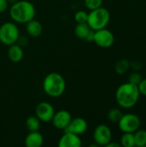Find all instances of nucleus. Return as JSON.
<instances>
[{
    "label": "nucleus",
    "mask_w": 146,
    "mask_h": 147,
    "mask_svg": "<svg viewBox=\"0 0 146 147\" xmlns=\"http://www.w3.org/2000/svg\"><path fill=\"white\" fill-rule=\"evenodd\" d=\"M20 35L19 28L14 22H7L0 26V42L5 46L16 43Z\"/></svg>",
    "instance_id": "39448f33"
},
{
    "label": "nucleus",
    "mask_w": 146,
    "mask_h": 147,
    "mask_svg": "<svg viewBox=\"0 0 146 147\" xmlns=\"http://www.w3.org/2000/svg\"><path fill=\"white\" fill-rule=\"evenodd\" d=\"M123 114L120 109H112L108 113V118L111 122L118 123L120 118L122 117Z\"/></svg>",
    "instance_id": "412c9836"
},
{
    "label": "nucleus",
    "mask_w": 146,
    "mask_h": 147,
    "mask_svg": "<svg viewBox=\"0 0 146 147\" xmlns=\"http://www.w3.org/2000/svg\"><path fill=\"white\" fill-rule=\"evenodd\" d=\"M94 35H95V31L94 30H90L89 31V33L88 34V35L86 36V38H85V40H86V41H94Z\"/></svg>",
    "instance_id": "c85d7f7f"
},
{
    "label": "nucleus",
    "mask_w": 146,
    "mask_h": 147,
    "mask_svg": "<svg viewBox=\"0 0 146 147\" xmlns=\"http://www.w3.org/2000/svg\"><path fill=\"white\" fill-rule=\"evenodd\" d=\"M120 144H118L116 142H112V140L106 146V147H120Z\"/></svg>",
    "instance_id": "c756f323"
},
{
    "label": "nucleus",
    "mask_w": 146,
    "mask_h": 147,
    "mask_svg": "<svg viewBox=\"0 0 146 147\" xmlns=\"http://www.w3.org/2000/svg\"><path fill=\"white\" fill-rule=\"evenodd\" d=\"M137 86L140 95L146 96V78H142L141 82Z\"/></svg>",
    "instance_id": "393cba45"
},
{
    "label": "nucleus",
    "mask_w": 146,
    "mask_h": 147,
    "mask_svg": "<svg viewBox=\"0 0 146 147\" xmlns=\"http://www.w3.org/2000/svg\"><path fill=\"white\" fill-rule=\"evenodd\" d=\"M71 119L72 116L69 111L61 109L54 113V115L52 119V123L55 128L65 131L71 122Z\"/></svg>",
    "instance_id": "9d476101"
},
{
    "label": "nucleus",
    "mask_w": 146,
    "mask_h": 147,
    "mask_svg": "<svg viewBox=\"0 0 146 147\" xmlns=\"http://www.w3.org/2000/svg\"><path fill=\"white\" fill-rule=\"evenodd\" d=\"M44 138L39 131L29 132L24 140L26 147H40L43 145Z\"/></svg>",
    "instance_id": "ddd939ff"
},
{
    "label": "nucleus",
    "mask_w": 146,
    "mask_h": 147,
    "mask_svg": "<svg viewBox=\"0 0 146 147\" xmlns=\"http://www.w3.org/2000/svg\"><path fill=\"white\" fill-rule=\"evenodd\" d=\"M9 4V3L8 0H0V14L5 12L8 9Z\"/></svg>",
    "instance_id": "cd10ccee"
},
{
    "label": "nucleus",
    "mask_w": 146,
    "mask_h": 147,
    "mask_svg": "<svg viewBox=\"0 0 146 147\" xmlns=\"http://www.w3.org/2000/svg\"><path fill=\"white\" fill-rule=\"evenodd\" d=\"M91 30L90 27L88 25L87 22L83 23H77V25L74 28V34L75 35L81 40H85L86 36Z\"/></svg>",
    "instance_id": "dca6fc26"
},
{
    "label": "nucleus",
    "mask_w": 146,
    "mask_h": 147,
    "mask_svg": "<svg viewBox=\"0 0 146 147\" xmlns=\"http://www.w3.org/2000/svg\"><path fill=\"white\" fill-rule=\"evenodd\" d=\"M88 129V122L86 121L85 119L82 117H76L72 118L71 122L69 123L68 127L65 131L73 133L77 135H82Z\"/></svg>",
    "instance_id": "f8f14e48"
},
{
    "label": "nucleus",
    "mask_w": 146,
    "mask_h": 147,
    "mask_svg": "<svg viewBox=\"0 0 146 147\" xmlns=\"http://www.w3.org/2000/svg\"><path fill=\"white\" fill-rule=\"evenodd\" d=\"M109 21L110 13L106 8L100 7L96 9L89 10V13H88L87 23L94 31L107 28Z\"/></svg>",
    "instance_id": "20e7f679"
},
{
    "label": "nucleus",
    "mask_w": 146,
    "mask_h": 147,
    "mask_svg": "<svg viewBox=\"0 0 146 147\" xmlns=\"http://www.w3.org/2000/svg\"><path fill=\"white\" fill-rule=\"evenodd\" d=\"M74 20L77 23L87 22L88 20V13L85 10H78L74 15Z\"/></svg>",
    "instance_id": "5701e85b"
},
{
    "label": "nucleus",
    "mask_w": 146,
    "mask_h": 147,
    "mask_svg": "<svg viewBox=\"0 0 146 147\" xmlns=\"http://www.w3.org/2000/svg\"><path fill=\"white\" fill-rule=\"evenodd\" d=\"M7 54H8L9 59L11 62H13V63H18V62L22 61V59L24 57L23 48L20 45L15 43L13 45L9 46V49H8Z\"/></svg>",
    "instance_id": "4468645a"
},
{
    "label": "nucleus",
    "mask_w": 146,
    "mask_h": 147,
    "mask_svg": "<svg viewBox=\"0 0 146 147\" xmlns=\"http://www.w3.org/2000/svg\"><path fill=\"white\" fill-rule=\"evenodd\" d=\"M42 88L44 92L51 97H59L66 88V83L64 77L58 72L48 73L43 82Z\"/></svg>",
    "instance_id": "7ed1b4c3"
},
{
    "label": "nucleus",
    "mask_w": 146,
    "mask_h": 147,
    "mask_svg": "<svg viewBox=\"0 0 146 147\" xmlns=\"http://www.w3.org/2000/svg\"><path fill=\"white\" fill-rule=\"evenodd\" d=\"M36 14L34 5L28 0H18L11 4L9 16L15 23H27L34 19Z\"/></svg>",
    "instance_id": "f03ea898"
},
{
    "label": "nucleus",
    "mask_w": 146,
    "mask_h": 147,
    "mask_svg": "<svg viewBox=\"0 0 146 147\" xmlns=\"http://www.w3.org/2000/svg\"><path fill=\"white\" fill-rule=\"evenodd\" d=\"M16 1H18V0H8V2H9V3H15Z\"/></svg>",
    "instance_id": "7c9ffc66"
},
{
    "label": "nucleus",
    "mask_w": 146,
    "mask_h": 147,
    "mask_svg": "<svg viewBox=\"0 0 146 147\" xmlns=\"http://www.w3.org/2000/svg\"><path fill=\"white\" fill-rule=\"evenodd\" d=\"M83 1H84L85 7L89 10H93L102 7L103 3V0H83Z\"/></svg>",
    "instance_id": "4be33fe9"
},
{
    "label": "nucleus",
    "mask_w": 146,
    "mask_h": 147,
    "mask_svg": "<svg viewBox=\"0 0 146 147\" xmlns=\"http://www.w3.org/2000/svg\"><path fill=\"white\" fill-rule=\"evenodd\" d=\"M120 146L123 147L135 146L134 134L133 133H124L120 137Z\"/></svg>",
    "instance_id": "aec40b11"
},
{
    "label": "nucleus",
    "mask_w": 146,
    "mask_h": 147,
    "mask_svg": "<svg viewBox=\"0 0 146 147\" xmlns=\"http://www.w3.org/2000/svg\"><path fill=\"white\" fill-rule=\"evenodd\" d=\"M140 93L138 86L128 82L120 84L115 92V100L117 104L126 109L133 108L139 102Z\"/></svg>",
    "instance_id": "f257e3e1"
},
{
    "label": "nucleus",
    "mask_w": 146,
    "mask_h": 147,
    "mask_svg": "<svg viewBox=\"0 0 146 147\" xmlns=\"http://www.w3.org/2000/svg\"><path fill=\"white\" fill-rule=\"evenodd\" d=\"M28 38L25 36V35H19V37H18V40H17V41H16V43H18V45H20L21 47H25L27 44H28Z\"/></svg>",
    "instance_id": "a878e982"
},
{
    "label": "nucleus",
    "mask_w": 146,
    "mask_h": 147,
    "mask_svg": "<svg viewBox=\"0 0 146 147\" xmlns=\"http://www.w3.org/2000/svg\"><path fill=\"white\" fill-rule=\"evenodd\" d=\"M40 122L41 121L35 115H31L27 118L25 126L28 132L39 131V129L40 127Z\"/></svg>",
    "instance_id": "f3484780"
},
{
    "label": "nucleus",
    "mask_w": 146,
    "mask_h": 147,
    "mask_svg": "<svg viewBox=\"0 0 146 147\" xmlns=\"http://www.w3.org/2000/svg\"><path fill=\"white\" fill-rule=\"evenodd\" d=\"M94 42L102 48H108L114 43V35L110 30L104 28L95 31Z\"/></svg>",
    "instance_id": "6e6552de"
},
{
    "label": "nucleus",
    "mask_w": 146,
    "mask_h": 147,
    "mask_svg": "<svg viewBox=\"0 0 146 147\" xmlns=\"http://www.w3.org/2000/svg\"><path fill=\"white\" fill-rule=\"evenodd\" d=\"M58 146L59 147H80L82 146V140L79 135L65 131V134L59 140Z\"/></svg>",
    "instance_id": "9b49d317"
},
{
    "label": "nucleus",
    "mask_w": 146,
    "mask_h": 147,
    "mask_svg": "<svg viewBox=\"0 0 146 147\" xmlns=\"http://www.w3.org/2000/svg\"><path fill=\"white\" fill-rule=\"evenodd\" d=\"M141 67H142V65L138 60L133 61V62H130V68H132L135 71H139L141 69Z\"/></svg>",
    "instance_id": "bb28decb"
},
{
    "label": "nucleus",
    "mask_w": 146,
    "mask_h": 147,
    "mask_svg": "<svg viewBox=\"0 0 146 147\" xmlns=\"http://www.w3.org/2000/svg\"><path fill=\"white\" fill-rule=\"evenodd\" d=\"M135 146L146 147V130L138 129L133 133Z\"/></svg>",
    "instance_id": "a211bd4d"
},
{
    "label": "nucleus",
    "mask_w": 146,
    "mask_h": 147,
    "mask_svg": "<svg viewBox=\"0 0 146 147\" xmlns=\"http://www.w3.org/2000/svg\"><path fill=\"white\" fill-rule=\"evenodd\" d=\"M130 69V61L126 59H120L114 65V70L116 73L122 75L125 74Z\"/></svg>",
    "instance_id": "6ab92c4d"
},
{
    "label": "nucleus",
    "mask_w": 146,
    "mask_h": 147,
    "mask_svg": "<svg viewBox=\"0 0 146 147\" xmlns=\"http://www.w3.org/2000/svg\"><path fill=\"white\" fill-rule=\"evenodd\" d=\"M142 78H142L141 74H140L139 71H134L133 72H132V73L129 75L127 82L130 83V84H134V85H138V84L141 82Z\"/></svg>",
    "instance_id": "b1692460"
},
{
    "label": "nucleus",
    "mask_w": 146,
    "mask_h": 147,
    "mask_svg": "<svg viewBox=\"0 0 146 147\" xmlns=\"http://www.w3.org/2000/svg\"><path fill=\"white\" fill-rule=\"evenodd\" d=\"M55 110L53 106L47 102H40L35 108V116L41 122H50L54 115Z\"/></svg>",
    "instance_id": "1a4fd4ad"
},
{
    "label": "nucleus",
    "mask_w": 146,
    "mask_h": 147,
    "mask_svg": "<svg viewBox=\"0 0 146 147\" xmlns=\"http://www.w3.org/2000/svg\"><path fill=\"white\" fill-rule=\"evenodd\" d=\"M93 140L98 146H106L112 140V132L105 124L98 125L93 133Z\"/></svg>",
    "instance_id": "0eeeda50"
},
{
    "label": "nucleus",
    "mask_w": 146,
    "mask_h": 147,
    "mask_svg": "<svg viewBox=\"0 0 146 147\" xmlns=\"http://www.w3.org/2000/svg\"><path fill=\"white\" fill-rule=\"evenodd\" d=\"M26 32L31 37H39L43 32V26L40 21L34 18L26 23Z\"/></svg>",
    "instance_id": "2eb2a0df"
},
{
    "label": "nucleus",
    "mask_w": 146,
    "mask_h": 147,
    "mask_svg": "<svg viewBox=\"0 0 146 147\" xmlns=\"http://www.w3.org/2000/svg\"><path fill=\"white\" fill-rule=\"evenodd\" d=\"M118 126L121 132L133 134L139 129L141 126V120L137 115L128 113L122 115L118 122Z\"/></svg>",
    "instance_id": "423d86ee"
}]
</instances>
